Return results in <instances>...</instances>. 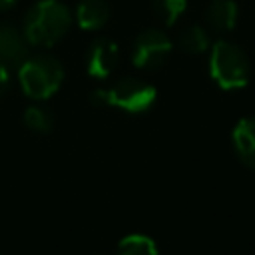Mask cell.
I'll list each match as a JSON object with an SVG mask.
<instances>
[{
    "label": "cell",
    "instance_id": "obj_1",
    "mask_svg": "<svg viewBox=\"0 0 255 255\" xmlns=\"http://www.w3.org/2000/svg\"><path fill=\"white\" fill-rule=\"evenodd\" d=\"M68 28L70 10L58 0H42L28 12L24 36L34 46H52L66 36Z\"/></svg>",
    "mask_w": 255,
    "mask_h": 255
},
{
    "label": "cell",
    "instance_id": "obj_2",
    "mask_svg": "<svg viewBox=\"0 0 255 255\" xmlns=\"http://www.w3.org/2000/svg\"><path fill=\"white\" fill-rule=\"evenodd\" d=\"M18 80L26 96L46 100L62 86L64 68L52 56H32L18 66Z\"/></svg>",
    "mask_w": 255,
    "mask_h": 255
},
{
    "label": "cell",
    "instance_id": "obj_3",
    "mask_svg": "<svg viewBox=\"0 0 255 255\" xmlns=\"http://www.w3.org/2000/svg\"><path fill=\"white\" fill-rule=\"evenodd\" d=\"M155 88L135 78H124L108 90H96L92 102L96 106H114L129 114H143L155 102Z\"/></svg>",
    "mask_w": 255,
    "mask_h": 255
},
{
    "label": "cell",
    "instance_id": "obj_4",
    "mask_svg": "<svg viewBox=\"0 0 255 255\" xmlns=\"http://www.w3.org/2000/svg\"><path fill=\"white\" fill-rule=\"evenodd\" d=\"M209 72L223 90H237L249 82V60L239 46L221 40L211 50Z\"/></svg>",
    "mask_w": 255,
    "mask_h": 255
},
{
    "label": "cell",
    "instance_id": "obj_5",
    "mask_svg": "<svg viewBox=\"0 0 255 255\" xmlns=\"http://www.w3.org/2000/svg\"><path fill=\"white\" fill-rule=\"evenodd\" d=\"M171 42L159 30H145L137 36L133 44V64L141 70L159 68L169 56Z\"/></svg>",
    "mask_w": 255,
    "mask_h": 255
},
{
    "label": "cell",
    "instance_id": "obj_6",
    "mask_svg": "<svg viewBox=\"0 0 255 255\" xmlns=\"http://www.w3.org/2000/svg\"><path fill=\"white\" fill-rule=\"evenodd\" d=\"M86 64H88V74L92 78H98V80L108 78L118 64V46L106 38L96 40L88 50Z\"/></svg>",
    "mask_w": 255,
    "mask_h": 255
},
{
    "label": "cell",
    "instance_id": "obj_7",
    "mask_svg": "<svg viewBox=\"0 0 255 255\" xmlns=\"http://www.w3.org/2000/svg\"><path fill=\"white\" fill-rule=\"evenodd\" d=\"M28 58V44L26 36H22L14 26L0 24V64L20 66Z\"/></svg>",
    "mask_w": 255,
    "mask_h": 255
},
{
    "label": "cell",
    "instance_id": "obj_8",
    "mask_svg": "<svg viewBox=\"0 0 255 255\" xmlns=\"http://www.w3.org/2000/svg\"><path fill=\"white\" fill-rule=\"evenodd\" d=\"M233 149L235 155L247 167L255 169V118H243L233 129Z\"/></svg>",
    "mask_w": 255,
    "mask_h": 255
},
{
    "label": "cell",
    "instance_id": "obj_9",
    "mask_svg": "<svg viewBox=\"0 0 255 255\" xmlns=\"http://www.w3.org/2000/svg\"><path fill=\"white\" fill-rule=\"evenodd\" d=\"M78 24L84 30H98L110 18V8L106 0H82L76 10Z\"/></svg>",
    "mask_w": 255,
    "mask_h": 255
},
{
    "label": "cell",
    "instance_id": "obj_10",
    "mask_svg": "<svg viewBox=\"0 0 255 255\" xmlns=\"http://www.w3.org/2000/svg\"><path fill=\"white\" fill-rule=\"evenodd\" d=\"M207 24L217 32H229L237 20V6L233 0H213L207 8Z\"/></svg>",
    "mask_w": 255,
    "mask_h": 255
},
{
    "label": "cell",
    "instance_id": "obj_11",
    "mask_svg": "<svg viewBox=\"0 0 255 255\" xmlns=\"http://www.w3.org/2000/svg\"><path fill=\"white\" fill-rule=\"evenodd\" d=\"M116 255H159V251H157L155 241L149 235L131 233L120 241Z\"/></svg>",
    "mask_w": 255,
    "mask_h": 255
},
{
    "label": "cell",
    "instance_id": "obj_12",
    "mask_svg": "<svg viewBox=\"0 0 255 255\" xmlns=\"http://www.w3.org/2000/svg\"><path fill=\"white\" fill-rule=\"evenodd\" d=\"M179 48L187 54H201L205 52L207 44H209V38H207V32L199 26H189L185 28L181 34H179Z\"/></svg>",
    "mask_w": 255,
    "mask_h": 255
},
{
    "label": "cell",
    "instance_id": "obj_13",
    "mask_svg": "<svg viewBox=\"0 0 255 255\" xmlns=\"http://www.w3.org/2000/svg\"><path fill=\"white\" fill-rule=\"evenodd\" d=\"M24 124L36 131V133H48L52 131L54 126V116L48 108H40V106H32L24 112Z\"/></svg>",
    "mask_w": 255,
    "mask_h": 255
},
{
    "label": "cell",
    "instance_id": "obj_14",
    "mask_svg": "<svg viewBox=\"0 0 255 255\" xmlns=\"http://www.w3.org/2000/svg\"><path fill=\"white\" fill-rule=\"evenodd\" d=\"M185 6H187V0H153L155 14L165 24H175L177 18L185 12Z\"/></svg>",
    "mask_w": 255,
    "mask_h": 255
},
{
    "label": "cell",
    "instance_id": "obj_15",
    "mask_svg": "<svg viewBox=\"0 0 255 255\" xmlns=\"http://www.w3.org/2000/svg\"><path fill=\"white\" fill-rule=\"evenodd\" d=\"M8 86H10V72L6 66L0 64V96L8 90Z\"/></svg>",
    "mask_w": 255,
    "mask_h": 255
},
{
    "label": "cell",
    "instance_id": "obj_16",
    "mask_svg": "<svg viewBox=\"0 0 255 255\" xmlns=\"http://www.w3.org/2000/svg\"><path fill=\"white\" fill-rule=\"evenodd\" d=\"M16 4V0H0V10H8Z\"/></svg>",
    "mask_w": 255,
    "mask_h": 255
}]
</instances>
